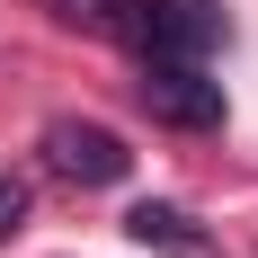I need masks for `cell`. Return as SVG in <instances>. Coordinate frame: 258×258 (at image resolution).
<instances>
[{
	"label": "cell",
	"mask_w": 258,
	"mask_h": 258,
	"mask_svg": "<svg viewBox=\"0 0 258 258\" xmlns=\"http://www.w3.org/2000/svg\"><path fill=\"white\" fill-rule=\"evenodd\" d=\"M134 18H116L143 53H169V62H205L223 45V9L214 0H125Z\"/></svg>",
	"instance_id": "cell-1"
},
{
	"label": "cell",
	"mask_w": 258,
	"mask_h": 258,
	"mask_svg": "<svg viewBox=\"0 0 258 258\" xmlns=\"http://www.w3.org/2000/svg\"><path fill=\"white\" fill-rule=\"evenodd\" d=\"M143 107H152L160 125H178V134H214L223 125V80L205 72V62H169V53H143Z\"/></svg>",
	"instance_id": "cell-2"
},
{
	"label": "cell",
	"mask_w": 258,
	"mask_h": 258,
	"mask_svg": "<svg viewBox=\"0 0 258 258\" xmlns=\"http://www.w3.org/2000/svg\"><path fill=\"white\" fill-rule=\"evenodd\" d=\"M45 169L72 178V187H116L134 169V152L107 125H89V116H53V125H45Z\"/></svg>",
	"instance_id": "cell-3"
},
{
	"label": "cell",
	"mask_w": 258,
	"mask_h": 258,
	"mask_svg": "<svg viewBox=\"0 0 258 258\" xmlns=\"http://www.w3.org/2000/svg\"><path fill=\"white\" fill-rule=\"evenodd\" d=\"M125 232L143 240V249H196V223H187L178 205H134V214H125Z\"/></svg>",
	"instance_id": "cell-4"
},
{
	"label": "cell",
	"mask_w": 258,
	"mask_h": 258,
	"mask_svg": "<svg viewBox=\"0 0 258 258\" xmlns=\"http://www.w3.org/2000/svg\"><path fill=\"white\" fill-rule=\"evenodd\" d=\"M18 223H27V187H18V178H9V169H0V240L18 232Z\"/></svg>",
	"instance_id": "cell-5"
}]
</instances>
